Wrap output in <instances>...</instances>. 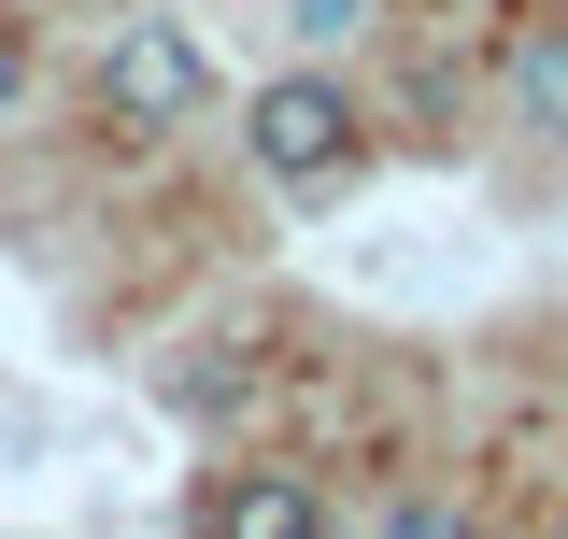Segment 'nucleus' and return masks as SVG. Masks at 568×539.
Wrapping results in <instances>:
<instances>
[{
  "instance_id": "423d86ee",
  "label": "nucleus",
  "mask_w": 568,
  "mask_h": 539,
  "mask_svg": "<svg viewBox=\"0 0 568 539\" xmlns=\"http://www.w3.org/2000/svg\"><path fill=\"white\" fill-rule=\"evenodd\" d=\"M284 29H298V43H355V29H369V0H284Z\"/></svg>"
},
{
  "instance_id": "20e7f679",
  "label": "nucleus",
  "mask_w": 568,
  "mask_h": 539,
  "mask_svg": "<svg viewBox=\"0 0 568 539\" xmlns=\"http://www.w3.org/2000/svg\"><path fill=\"white\" fill-rule=\"evenodd\" d=\"M511 129L568 142V14H526L511 29Z\"/></svg>"
},
{
  "instance_id": "f03ea898",
  "label": "nucleus",
  "mask_w": 568,
  "mask_h": 539,
  "mask_svg": "<svg viewBox=\"0 0 568 539\" xmlns=\"http://www.w3.org/2000/svg\"><path fill=\"white\" fill-rule=\"evenodd\" d=\"M100 100H114V129H129V142H171V129L213 100V43L185 29V14H129L114 58H100Z\"/></svg>"
},
{
  "instance_id": "f257e3e1",
  "label": "nucleus",
  "mask_w": 568,
  "mask_h": 539,
  "mask_svg": "<svg viewBox=\"0 0 568 539\" xmlns=\"http://www.w3.org/2000/svg\"><path fill=\"white\" fill-rule=\"evenodd\" d=\"M355 142H369V129H355V100L327 85V71H284V85L242 100V156L271 171L284 200H327V185L355 171Z\"/></svg>"
},
{
  "instance_id": "7ed1b4c3",
  "label": "nucleus",
  "mask_w": 568,
  "mask_h": 539,
  "mask_svg": "<svg viewBox=\"0 0 568 539\" xmlns=\"http://www.w3.org/2000/svg\"><path fill=\"white\" fill-rule=\"evenodd\" d=\"M213 539H342V526H327V497H313L298 469H242L227 497H213Z\"/></svg>"
},
{
  "instance_id": "39448f33",
  "label": "nucleus",
  "mask_w": 568,
  "mask_h": 539,
  "mask_svg": "<svg viewBox=\"0 0 568 539\" xmlns=\"http://www.w3.org/2000/svg\"><path fill=\"white\" fill-rule=\"evenodd\" d=\"M369 539H484V526H469L455 497H398V511H384V526H369Z\"/></svg>"
},
{
  "instance_id": "0eeeda50",
  "label": "nucleus",
  "mask_w": 568,
  "mask_h": 539,
  "mask_svg": "<svg viewBox=\"0 0 568 539\" xmlns=\"http://www.w3.org/2000/svg\"><path fill=\"white\" fill-rule=\"evenodd\" d=\"M14 85H29V58H14V29H0V114H14Z\"/></svg>"
}]
</instances>
